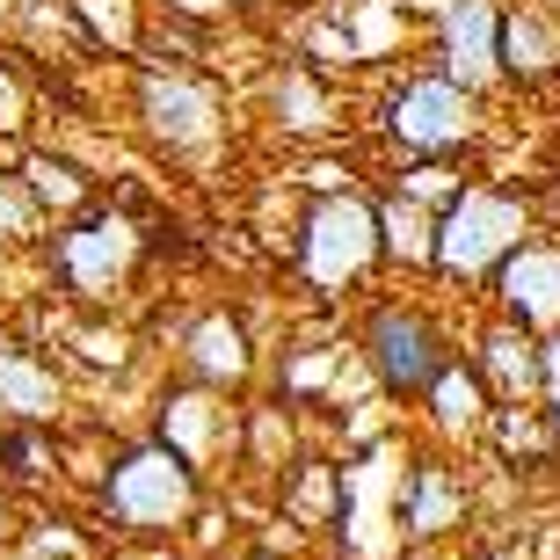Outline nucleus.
I'll use <instances>...</instances> for the list:
<instances>
[{
	"mask_svg": "<svg viewBox=\"0 0 560 560\" xmlns=\"http://www.w3.org/2000/svg\"><path fill=\"white\" fill-rule=\"evenodd\" d=\"M109 517L131 524V532H167V524L189 517V502H197V480H189V458L175 444H145V452L117 458V474H109Z\"/></svg>",
	"mask_w": 560,
	"mask_h": 560,
	"instance_id": "obj_1",
	"label": "nucleus"
},
{
	"mask_svg": "<svg viewBox=\"0 0 560 560\" xmlns=\"http://www.w3.org/2000/svg\"><path fill=\"white\" fill-rule=\"evenodd\" d=\"M517 233H524V211L510 205V197L458 189L452 211H444V226H436V262L458 270V277H474V270H488L495 255L517 248Z\"/></svg>",
	"mask_w": 560,
	"mask_h": 560,
	"instance_id": "obj_2",
	"label": "nucleus"
},
{
	"mask_svg": "<svg viewBox=\"0 0 560 560\" xmlns=\"http://www.w3.org/2000/svg\"><path fill=\"white\" fill-rule=\"evenodd\" d=\"M372 255H378V219L364 205H350V197L313 205L306 241H299V262H306L313 284H342V277H357Z\"/></svg>",
	"mask_w": 560,
	"mask_h": 560,
	"instance_id": "obj_3",
	"label": "nucleus"
},
{
	"mask_svg": "<svg viewBox=\"0 0 560 560\" xmlns=\"http://www.w3.org/2000/svg\"><path fill=\"white\" fill-rule=\"evenodd\" d=\"M364 350H372L378 378H386L394 394H422V386L444 378V342H436V328L416 306H386L372 320V335H364Z\"/></svg>",
	"mask_w": 560,
	"mask_h": 560,
	"instance_id": "obj_4",
	"label": "nucleus"
},
{
	"mask_svg": "<svg viewBox=\"0 0 560 560\" xmlns=\"http://www.w3.org/2000/svg\"><path fill=\"white\" fill-rule=\"evenodd\" d=\"M131 255H139V241H131L125 219H81L73 233H59V270L88 299H109V284H125Z\"/></svg>",
	"mask_w": 560,
	"mask_h": 560,
	"instance_id": "obj_5",
	"label": "nucleus"
},
{
	"mask_svg": "<svg viewBox=\"0 0 560 560\" xmlns=\"http://www.w3.org/2000/svg\"><path fill=\"white\" fill-rule=\"evenodd\" d=\"M466 125H474V109H466V88H458V81H416V88H400L394 139L436 153V145H458V139H466Z\"/></svg>",
	"mask_w": 560,
	"mask_h": 560,
	"instance_id": "obj_6",
	"label": "nucleus"
},
{
	"mask_svg": "<svg viewBox=\"0 0 560 560\" xmlns=\"http://www.w3.org/2000/svg\"><path fill=\"white\" fill-rule=\"evenodd\" d=\"M145 125H153V139L167 145H211V131H219V95H211L205 81H183V73H153L145 81Z\"/></svg>",
	"mask_w": 560,
	"mask_h": 560,
	"instance_id": "obj_7",
	"label": "nucleus"
},
{
	"mask_svg": "<svg viewBox=\"0 0 560 560\" xmlns=\"http://www.w3.org/2000/svg\"><path fill=\"white\" fill-rule=\"evenodd\" d=\"M495 44H502V22L488 0H458L452 15H444V66H452L458 88L495 81Z\"/></svg>",
	"mask_w": 560,
	"mask_h": 560,
	"instance_id": "obj_8",
	"label": "nucleus"
},
{
	"mask_svg": "<svg viewBox=\"0 0 560 560\" xmlns=\"http://www.w3.org/2000/svg\"><path fill=\"white\" fill-rule=\"evenodd\" d=\"M502 299L517 320H560V255L553 248H517L502 270Z\"/></svg>",
	"mask_w": 560,
	"mask_h": 560,
	"instance_id": "obj_9",
	"label": "nucleus"
},
{
	"mask_svg": "<svg viewBox=\"0 0 560 560\" xmlns=\"http://www.w3.org/2000/svg\"><path fill=\"white\" fill-rule=\"evenodd\" d=\"M0 416H15V422H44V416H59V378L37 372L30 357L0 350Z\"/></svg>",
	"mask_w": 560,
	"mask_h": 560,
	"instance_id": "obj_10",
	"label": "nucleus"
},
{
	"mask_svg": "<svg viewBox=\"0 0 560 560\" xmlns=\"http://www.w3.org/2000/svg\"><path fill=\"white\" fill-rule=\"evenodd\" d=\"M189 364H197L205 378H241L248 372V342H241V328H233L226 313L197 320V335H189Z\"/></svg>",
	"mask_w": 560,
	"mask_h": 560,
	"instance_id": "obj_11",
	"label": "nucleus"
},
{
	"mask_svg": "<svg viewBox=\"0 0 560 560\" xmlns=\"http://www.w3.org/2000/svg\"><path fill=\"white\" fill-rule=\"evenodd\" d=\"M444 524H458V488L444 480V466H416V480H408V532L436 539Z\"/></svg>",
	"mask_w": 560,
	"mask_h": 560,
	"instance_id": "obj_12",
	"label": "nucleus"
},
{
	"mask_svg": "<svg viewBox=\"0 0 560 560\" xmlns=\"http://www.w3.org/2000/svg\"><path fill=\"white\" fill-rule=\"evenodd\" d=\"M502 44H510V66H517L524 81H539V73H553V66H560V37L546 30L539 15H517L510 30H502Z\"/></svg>",
	"mask_w": 560,
	"mask_h": 560,
	"instance_id": "obj_13",
	"label": "nucleus"
},
{
	"mask_svg": "<svg viewBox=\"0 0 560 560\" xmlns=\"http://www.w3.org/2000/svg\"><path fill=\"white\" fill-rule=\"evenodd\" d=\"M378 226H386V248L408 255V262H436V241H430V219H422L416 197H394V205L378 211Z\"/></svg>",
	"mask_w": 560,
	"mask_h": 560,
	"instance_id": "obj_14",
	"label": "nucleus"
},
{
	"mask_svg": "<svg viewBox=\"0 0 560 560\" xmlns=\"http://www.w3.org/2000/svg\"><path fill=\"white\" fill-rule=\"evenodd\" d=\"M488 372L502 386H532V378H546V364H532V342L502 328V335H488Z\"/></svg>",
	"mask_w": 560,
	"mask_h": 560,
	"instance_id": "obj_15",
	"label": "nucleus"
},
{
	"mask_svg": "<svg viewBox=\"0 0 560 560\" xmlns=\"http://www.w3.org/2000/svg\"><path fill=\"white\" fill-rule=\"evenodd\" d=\"M277 109H284V125H299V131H320V125H328V103L313 95L306 73H284V81H277Z\"/></svg>",
	"mask_w": 560,
	"mask_h": 560,
	"instance_id": "obj_16",
	"label": "nucleus"
},
{
	"mask_svg": "<svg viewBox=\"0 0 560 560\" xmlns=\"http://www.w3.org/2000/svg\"><path fill=\"white\" fill-rule=\"evenodd\" d=\"M205 430H211L205 400H167V444H175L183 458H197V452H205Z\"/></svg>",
	"mask_w": 560,
	"mask_h": 560,
	"instance_id": "obj_17",
	"label": "nucleus"
},
{
	"mask_svg": "<svg viewBox=\"0 0 560 560\" xmlns=\"http://www.w3.org/2000/svg\"><path fill=\"white\" fill-rule=\"evenodd\" d=\"M436 416L458 422V430H466V422L480 416V386H474L466 372H452V364H444V378H436Z\"/></svg>",
	"mask_w": 560,
	"mask_h": 560,
	"instance_id": "obj_18",
	"label": "nucleus"
},
{
	"mask_svg": "<svg viewBox=\"0 0 560 560\" xmlns=\"http://www.w3.org/2000/svg\"><path fill=\"white\" fill-rule=\"evenodd\" d=\"M30 189H37L44 205L59 197V205H81L88 197V183H73V167H59V161H30Z\"/></svg>",
	"mask_w": 560,
	"mask_h": 560,
	"instance_id": "obj_19",
	"label": "nucleus"
},
{
	"mask_svg": "<svg viewBox=\"0 0 560 560\" xmlns=\"http://www.w3.org/2000/svg\"><path fill=\"white\" fill-rule=\"evenodd\" d=\"M30 226H37V189L0 175V233H30Z\"/></svg>",
	"mask_w": 560,
	"mask_h": 560,
	"instance_id": "obj_20",
	"label": "nucleus"
},
{
	"mask_svg": "<svg viewBox=\"0 0 560 560\" xmlns=\"http://www.w3.org/2000/svg\"><path fill=\"white\" fill-rule=\"evenodd\" d=\"M0 452L15 458V474H22V480H37V474H44V444H37V436H0Z\"/></svg>",
	"mask_w": 560,
	"mask_h": 560,
	"instance_id": "obj_21",
	"label": "nucleus"
},
{
	"mask_svg": "<svg viewBox=\"0 0 560 560\" xmlns=\"http://www.w3.org/2000/svg\"><path fill=\"white\" fill-rule=\"evenodd\" d=\"M22 109H30V103H22V88L0 73V131H15V125H22Z\"/></svg>",
	"mask_w": 560,
	"mask_h": 560,
	"instance_id": "obj_22",
	"label": "nucleus"
},
{
	"mask_svg": "<svg viewBox=\"0 0 560 560\" xmlns=\"http://www.w3.org/2000/svg\"><path fill=\"white\" fill-rule=\"evenodd\" d=\"M546 394H553V416H560V342H546Z\"/></svg>",
	"mask_w": 560,
	"mask_h": 560,
	"instance_id": "obj_23",
	"label": "nucleus"
},
{
	"mask_svg": "<svg viewBox=\"0 0 560 560\" xmlns=\"http://www.w3.org/2000/svg\"><path fill=\"white\" fill-rule=\"evenodd\" d=\"M167 8H183V15H219L226 0H167Z\"/></svg>",
	"mask_w": 560,
	"mask_h": 560,
	"instance_id": "obj_24",
	"label": "nucleus"
},
{
	"mask_svg": "<svg viewBox=\"0 0 560 560\" xmlns=\"http://www.w3.org/2000/svg\"><path fill=\"white\" fill-rule=\"evenodd\" d=\"M0 532H8V510H0Z\"/></svg>",
	"mask_w": 560,
	"mask_h": 560,
	"instance_id": "obj_25",
	"label": "nucleus"
},
{
	"mask_svg": "<svg viewBox=\"0 0 560 560\" xmlns=\"http://www.w3.org/2000/svg\"><path fill=\"white\" fill-rule=\"evenodd\" d=\"M0 8H8V0H0Z\"/></svg>",
	"mask_w": 560,
	"mask_h": 560,
	"instance_id": "obj_26",
	"label": "nucleus"
}]
</instances>
